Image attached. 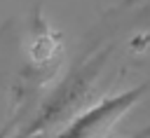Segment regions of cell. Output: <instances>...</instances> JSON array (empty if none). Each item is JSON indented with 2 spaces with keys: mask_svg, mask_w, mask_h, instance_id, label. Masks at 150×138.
Masks as SVG:
<instances>
[{
  "mask_svg": "<svg viewBox=\"0 0 150 138\" xmlns=\"http://www.w3.org/2000/svg\"><path fill=\"white\" fill-rule=\"evenodd\" d=\"M110 49H112V47H101V51H98L96 56H91L89 61H84V63L77 68V73H73V75L68 77V82L59 89V94H54V96L42 105L40 117H38L26 131H21L16 138H42L56 122L68 119V115L73 112V108L84 101L87 89H89V84L94 82V77L103 70V63H105V56L110 54Z\"/></svg>",
  "mask_w": 150,
  "mask_h": 138,
  "instance_id": "6da1fadb",
  "label": "cell"
},
{
  "mask_svg": "<svg viewBox=\"0 0 150 138\" xmlns=\"http://www.w3.org/2000/svg\"><path fill=\"white\" fill-rule=\"evenodd\" d=\"M148 89H150V82H143L120 94H112L98 101L96 105H89L84 112L73 117V122H68L54 138H101L105 129L115 124L129 108H134Z\"/></svg>",
  "mask_w": 150,
  "mask_h": 138,
  "instance_id": "7a4b0ae2",
  "label": "cell"
}]
</instances>
